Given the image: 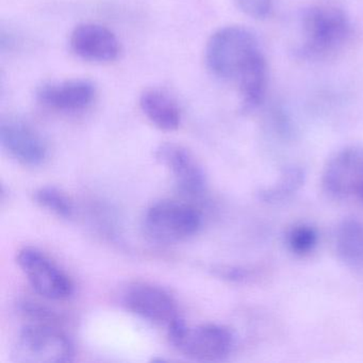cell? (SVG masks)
Masks as SVG:
<instances>
[{
	"label": "cell",
	"instance_id": "obj_1",
	"mask_svg": "<svg viewBox=\"0 0 363 363\" xmlns=\"http://www.w3.org/2000/svg\"><path fill=\"white\" fill-rule=\"evenodd\" d=\"M297 52L307 60H323L343 50L352 33L346 12L333 6H310L299 16Z\"/></svg>",
	"mask_w": 363,
	"mask_h": 363
},
{
	"label": "cell",
	"instance_id": "obj_2",
	"mask_svg": "<svg viewBox=\"0 0 363 363\" xmlns=\"http://www.w3.org/2000/svg\"><path fill=\"white\" fill-rule=\"evenodd\" d=\"M263 54L256 35L242 26L216 30L206 46L208 69L218 79L235 84L248 67Z\"/></svg>",
	"mask_w": 363,
	"mask_h": 363
},
{
	"label": "cell",
	"instance_id": "obj_3",
	"mask_svg": "<svg viewBox=\"0 0 363 363\" xmlns=\"http://www.w3.org/2000/svg\"><path fill=\"white\" fill-rule=\"evenodd\" d=\"M171 343L184 356L196 361H220L235 347V335L228 327L201 324L189 327L180 316L167 326Z\"/></svg>",
	"mask_w": 363,
	"mask_h": 363
},
{
	"label": "cell",
	"instance_id": "obj_4",
	"mask_svg": "<svg viewBox=\"0 0 363 363\" xmlns=\"http://www.w3.org/2000/svg\"><path fill=\"white\" fill-rule=\"evenodd\" d=\"M75 350L65 333L54 324L31 323L21 330L12 360L18 363H65L73 360Z\"/></svg>",
	"mask_w": 363,
	"mask_h": 363
},
{
	"label": "cell",
	"instance_id": "obj_5",
	"mask_svg": "<svg viewBox=\"0 0 363 363\" xmlns=\"http://www.w3.org/2000/svg\"><path fill=\"white\" fill-rule=\"evenodd\" d=\"M201 216L190 203L161 201L148 208L144 216L146 235L163 244L184 241L199 233Z\"/></svg>",
	"mask_w": 363,
	"mask_h": 363
},
{
	"label": "cell",
	"instance_id": "obj_6",
	"mask_svg": "<svg viewBox=\"0 0 363 363\" xmlns=\"http://www.w3.org/2000/svg\"><path fill=\"white\" fill-rule=\"evenodd\" d=\"M322 186L335 199H356L363 205V146L337 150L323 169Z\"/></svg>",
	"mask_w": 363,
	"mask_h": 363
},
{
	"label": "cell",
	"instance_id": "obj_7",
	"mask_svg": "<svg viewBox=\"0 0 363 363\" xmlns=\"http://www.w3.org/2000/svg\"><path fill=\"white\" fill-rule=\"evenodd\" d=\"M16 261L38 294L52 301H63L73 295L74 284L69 276L42 250L29 246L22 248Z\"/></svg>",
	"mask_w": 363,
	"mask_h": 363
},
{
	"label": "cell",
	"instance_id": "obj_8",
	"mask_svg": "<svg viewBox=\"0 0 363 363\" xmlns=\"http://www.w3.org/2000/svg\"><path fill=\"white\" fill-rule=\"evenodd\" d=\"M0 141L8 154L27 167H38L48 157L45 141L30 125L14 118L0 125Z\"/></svg>",
	"mask_w": 363,
	"mask_h": 363
},
{
	"label": "cell",
	"instance_id": "obj_9",
	"mask_svg": "<svg viewBox=\"0 0 363 363\" xmlns=\"http://www.w3.org/2000/svg\"><path fill=\"white\" fill-rule=\"evenodd\" d=\"M125 305L135 315L154 324L169 326L178 318V308L171 294L152 284H135L125 294Z\"/></svg>",
	"mask_w": 363,
	"mask_h": 363
},
{
	"label": "cell",
	"instance_id": "obj_10",
	"mask_svg": "<svg viewBox=\"0 0 363 363\" xmlns=\"http://www.w3.org/2000/svg\"><path fill=\"white\" fill-rule=\"evenodd\" d=\"M157 160L173 174L176 184L186 194L199 195L205 190L206 175L194 155L176 143H163L155 152Z\"/></svg>",
	"mask_w": 363,
	"mask_h": 363
},
{
	"label": "cell",
	"instance_id": "obj_11",
	"mask_svg": "<svg viewBox=\"0 0 363 363\" xmlns=\"http://www.w3.org/2000/svg\"><path fill=\"white\" fill-rule=\"evenodd\" d=\"M76 56L91 62H112L120 55V42L107 27L94 23L78 25L69 39Z\"/></svg>",
	"mask_w": 363,
	"mask_h": 363
},
{
	"label": "cell",
	"instance_id": "obj_12",
	"mask_svg": "<svg viewBox=\"0 0 363 363\" xmlns=\"http://www.w3.org/2000/svg\"><path fill=\"white\" fill-rule=\"evenodd\" d=\"M96 89L88 79H71L44 84L38 90L37 99L44 107L56 111L74 112L86 109L92 104Z\"/></svg>",
	"mask_w": 363,
	"mask_h": 363
},
{
	"label": "cell",
	"instance_id": "obj_13",
	"mask_svg": "<svg viewBox=\"0 0 363 363\" xmlns=\"http://www.w3.org/2000/svg\"><path fill=\"white\" fill-rule=\"evenodd\" d=\"M243 113L258 109L267 97L269 86V67L264 55L261 54L235 82Z\"/></svg>",
	"mask_w": 363,
	"mask_h": 363
},
{
	"label": "cell",
	"instance_id": "obj_14",
	"mask_svg": "<svg viewBox=\"0 0 363 363\" xmlns=\"http://www.w3.org/2000/svg\"><path fill=\"white\" fill-rule=\"evenodd\" d=\"M140 108L144 116L164 131H174L179 127L182 113L173 97L160 89H146L140 95Z\"/></svg>",
	"mask_w": 363,
	"mask_h": 363
},
{
	"label": "cell",
	"instance_id": "obj_15",
	"mask_svg": "<svg viewBox=\"0 0 363 363\" xmlns=\"http://www.w3.org/2000/svg\"><path fill=\"white\" fill-rule=\"evenodd\" d=\"M335 250L348 267H363V220L345 218L335 233Z\"/></svg>",
	"mask_w": 363,
	"mask_h": 363
},
{
	"label": "cell",
	"instance_id": "obj_16",
	"mask_svg": "<svg viewBox=\"0 0 363 363\" xmlns=\"http://www.w3.org/2000/svg\"><path fill=\"white\" fill-rule=\"evenodd\" d=\"M305 178L303 167L294 164L286 167L275 184L259 191V199L267 203H282L292 197L303 186Z\"/></svg>",
	"mask_w": 363,
	"mask_h": 363
},
{
	"label": "cell",
	"instance_id": "obj_17",
	"mask_svg": "<svg viewBox=\"0 0 363 363\" xmlns=\"http://www.w3.org/2000/svg\"><path fill=\"white\" fill-rule=\"evenodd\" d=\"M35 199L44 209L59 218H73L75 208L67 195L54 186H43L35 193Z\"/></svg>",
	"mask_w": 363,
	"mask_h": 363
},
{
	"label": "cell",
	"instance_id": "obj_18",
	"mask_svg": "<svg viewBox=\"0 0 363 363\" xmlns=\"http://www.w3.org/2000/svg\"><path fill=\"white\" fill-rule=\"evenodd\" d=\"M289 250L296 256L311 254L318 243V233L314 227L308 224H296L286 233Z\"/></svg>",
	"mask_w": 363,
	"mask_h": 363
},
{
	"label": "cell",
	"instance_id": "obj_19",
	"mask_svg": "<svg viewBox=\"0 0 363 363\" xmlns=\"http://www.w3.org/2000/svg\"><path fill=\"white\" fill-rule=\"evenodd\" d=\"M238 8L246 16L263 20L273 10V0H235Z\"/></svg>",
	"mask_w": 363,
	"mask_h": 363
},
{
	"label": "cell",
	"instance_id": "obj_20",
	"mask_svg": "<svg viewBox=\"0 0 363 363\" xmlns=\"http://www.w3.org/2000/svg\"><path fill=\"white\" fill-rule=\"evenodd\" d=\"M220 275L226 279L233 280V281H245V280L250 279L252 273L245 269L227 267V269L220 271Z\"/></svg>",
	"mask_w": 363,
	"mask_h": 363
}]
</instances>
